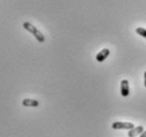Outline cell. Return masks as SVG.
<instances>
[{"instance_id": "obj_9", "label": "cell", "mask_w": 146, "mask_h": 137, "mask_svg": "<svg viewBox=\"0 0 146 137\" xmlns=\"http://www.w3.org/2000/svg\"><path fill=\"white\" fill-rule=\"evenodd\" d=\"M144 84H145V87H146V72L144 73Z\"/></svg>"}, {"instance_id": "obj_2", "label": "cell", "mask_w": 146, "mask_h": 137, "mask_svg": "<svg viewBox=\"0 0 146 137\" xmlns=\"http://www.w3.org/2000/svg\"><path fill=\"white\" fill-rule=\"evenodd\" d=\"M132 128H135V124L131 123L117 121V123H112V129H114V130H131Z\"/></svg>"}, {"instance_id": "obj_7", "label": "cell", "mask_w": 146, "mask_h": 137, "mask_svg": "<svg viewBox=\"0 0 146 137\" xmlns=\"http://www.w3.org/2000/svg\"><path fill=\"white\" fill-rule=\"evenodd\" d=\"M135 32L139 34L140 36H142L144 37L146 39V30L145 29H143V28H137V30H135Z\"/></svg>"}, {"instance_id": "obj_6", "label": "cell", "mask_w": 146, "mask_h": 137, "mask_svg": "<svg viewBox=\"0 0 146 137\" xmlns=\"http://www.w3.org/2000/svg\"><path fill=\"white\" fill-rule=\"evenodd\" d=\"M22 105L23 107H31V108H37L39 105V101L35 99H23L22 100Z\"/></svg>"}, {"instance_id": "obj_5", "label": "cell", "mask_w": 146, "mask_h": 137, "mask_svg": "<svg viewBox=\"0 0 146 137\" xmlns=\"http://www.w3.org/2000/svg\"><path fill=\"white\" fill-rule=\"evenodd\" d=\"M110 55L109 49H103L99 54L96 55V60L99 62H103L104 60H106V58Z\"/></svg>"}, {"instance_id": "obj_8", "label": "cell", "mask_w": 146, "mask_h": 137, "mask_svg": "<svg viewBox=\"0 0 146 137\" xmlns=\"http://www.w3.org/2000/svg\"><path fill=\"white\" fill-rule=\"evenodd\" d=\"M139 137H146V130H144V132H143Z\"/></svg>"}, {"instance_id": "obj_1", "label": "cell", "mask_w": 146, "mask_h": 137, "mask_svg": "<svg viewBox=\"0 0 146 137\" xmlns=\"http://www.w3.org/2000/svg\"><path fill=\"white\" fill-rule=\"evenodd\" d=\"M22 26H23V29H25V30H27L28 32L31 33V34H32V35H33V36L36 38V40L38 41V42H40V43L44 42L46 38H44V34L40 32V31L37 29L36 26H34L32 23H30V22H23Z\"/></svg>"}, {"instance_id": "obj_4", "label": "cell", "mask_w": 146, "mask_h": 137, "mask_svg": "<svg viewBox=\"0 0 146 137\" xmlns=\"http://www.w3.org/2000/svg\"><path fill=\"white\" fill-rule=\"evenodd\" d=\"M144 132V128L142 126H139L137 128H132L131 130L128 131V137H135L138 135H141V134Z\"/></svg>"}, {"instance_id": "obj_3", "label": "cell", "mask_w": 146, "mask_h": 137, "mask_svg": "<svg viewBox=\"0 0 146 137\" xmlns=\"http://www.w3.org/2000/svg\"><path fill=\"white\" fill-rule=\"evenodd\" d=\"M121 94L123 97H127L129 95V83L127 79H123L121 81Z\"/></svg>"}]
</instances>
